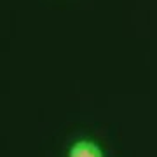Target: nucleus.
I'll use <instances>...</instances> for the list:
<instances>
[{
	"instance_id": "obj_1",
	"label": "nucleus",
	"mask_w": 157,
	"mask_h": 157,
	"mask_svg": "<svg viewBox=\"0 0 157 157\" xmlns=\"http://www.w3.org/2000/svg\"><path fill=\"white\" fill-rule=\"evenodd\" d=\"M68 157H103V152L93 141L80 140L72 145V148L68 150Z\"/></svg>"
}]
</instances>
